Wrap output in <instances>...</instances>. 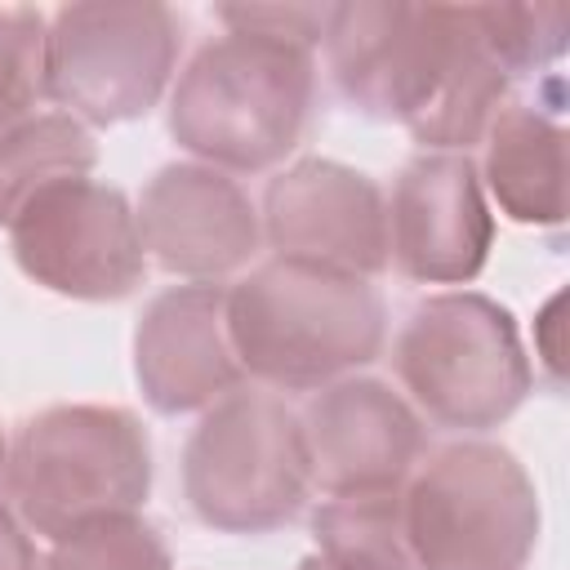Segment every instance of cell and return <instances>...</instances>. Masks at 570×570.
Returning <instances> with one entry per match:
<instances>
[{"label": "cell", "mask_w": 570, "mask_h": 570, "mask_svg": "<svg viewBox=\"0 0 570 570\" xmlns=\"http://www.w3.org/2000/svg\"><path fill=\"white\" fill-rule=\"evenodd\" d=\"M557 312H561V294H557V298H552V303L543 307V316H539V321H543V330H548V347H543V361H548V370H552V374L561 370V352L552 347V330H557Z\"/></svg>", "instance_id": "obj_22"}, {"label": "cell", "mask_w": 570, "mask_h": 570, "mask_svg": "<svg viewBox=\"0 0 570 570\" xmlns=\"http://www.w3.org/2000/svg\"><path fill=\"white\" fill-rule=\"evenodd\" d=\"M485 187L521 227L566 218V129L539 107L512 102L485 129Z\"/></svg>", "instance_id": "obj_15"}, {"label": "cell", "mask_w": 570, "mask_h": 570, "mask_svg": "<svg viewBox=\"0 0 570 570\" xmlns=\"http://www.w3.org/2000/svg\"><path fill=\"white\" fill-rule=\"evenodd\" d=\"M312 539L325 570H419L401 525V490L321 503L312 512Z\"/></svg>", "instance_id": "obj_17"}, {"label": "cell", "mask_w": 570, "mask_h": 570, "mask_svg": "<svg viewBox=\"0 0 570 570\" xmlns=\"http://www.w3.org/2000/svg\"><path fill=\"white\" fill-rule=\"evenodd\" d=\"M312 481L338 494H387L423 459L419 414L379 379H338L303 410Z\"/></svg>", "instance_id": "obj_12"}, {"label": "cell", "mask_w": 570, "mask_h": 570, "mask_svg": "<svg viewBox=\"0 0 570 570\" xmlns=\"http://www.w3.org/2000/svg\"><path fill=\"white\" fill-rule=\"evenodd\" d=\"M325 58L338 94L374 120H401L428 151H468L503 107L508 71L476 4H330Z\"/></svg>", "instance_id": "obj_1"}, {"label": "cell", "mask_w": 570, "mask_h": 570, "mask_svg": "<svg viewBox=\"0 0 570 570\" xmlns=\"http://www.w3.org/2000/svg\"><path fill=\"white\" fill-rule=\"evenodd\" d=\"M312 459L298 414L272 392H227L183 445V494L200 525L267 534L298 517Z\"/></svg>", "instance_id": "obj_5"}, {"label": "cell", "mask_w": 570, "mask_h": 570, "mask_svg": "<svg viewBox=\"0 0 570 570\" xmlns=\"http://www.w3.org/2000/svg\"><path fill=\"white\" fill-rule=\"evenodd\" d=\"M142 249L174 276L218 281L258 254L263 227L236 178L178 160L151 174L134 209Z\"/></svg>", "instance_id": "obj_13"}, {"label": "cell", "mask_w": 570, "mask_h": 570, "mask_svg": "<svg viewBox=\"0 0 570 570\" xmlns=\"http://www.w3.org/2000/svg\"><path fill=\"white\" fill-rule=\"evenodd\" d=\"M13 263L49 294L111 303L142 285L147 249L120 187L62 178L36 191L9 223Z\"/></svg>", "instance_id": "obj_9"}, {"label": "cell", "mask_w": 570, "mask_h": 570, "mask_svg": "<svg viewBox=\"0 0 570 570\" xmlns=\"http://www.w3.org/2000/svg\"><path fill=\"white\" fill-rule=\"evenodd\" d=\"M4 468H9V445H4V432H0V476H4Z\"/></svg>", "instance_id": "obj_24"}, {"label": "cell", "mask_w": 570, "mask_h": 570, "mask_svg": "<svg viewBox=\"0 0 570 570\" xmlns=\"http://www.w3.org/2000/svg\"><path fill=\"white\" fill-rule=\"evenodd\" d=\"M494 245V214L468 151L414 156L387 205V258L423 285H468Z\"/></svg>", "instance_id": "obj_11"}, {"label": "cell", "mask_w": 570, "mask_h": 570, "mask_svg": "<svg viewBox=\"0 0 570 570\" xmlns=\"http://www.w3.org/2000/svg\"><path fill=\"white\" fill-rule=\"evenodd\" d=\"M94 165H98V142L67 111L22 116L4 125L0 129V227H9L36 191L62 178H89Z\"/></svg>", "instance_id": "obj_16"}, {"label": "cell", "mask_w": 570, "mask_h": 570, "mask_svg": "<svg viewBox=\"0 0 570 570\" xmlns=\"http://www.w3.org/2000/svg\"><path fill=\"white\" fill-rule=\"evenodd\" d=\"M134 379L151 410H209L240 383L227 343V289L191 281L156 294L134 330Z\"/></svg>", "instance_id": "obj_14"}, {"label": "cell", "mask_w": 570, "mask_h": 570, "mask_svg": "<svg viewBox=\"0 0 570 570\" xmlns=\"http://www.w3.org/2000/svg\"><path fill=\"white\" fill-rule=\"evenodd\" d=\"M312 94L316 67L307 45L227 27L183 67L169 94V134L209 169L258 174L298 147Z\"/></svg>", "instance_id": "obj_2"}, {"label": "cell", "mask_w": 570, "mask_h": 570, "mask_svg": "<svg viewBox=\"0 0 570 570\" xmlns=\"http://www.w3.org/2000/svg\"><path fill=\"white\" fill-rule=\"evenodd\" d=\"M4 481L18 521L58 543L147 503L151 441L125 405H49L18 428Z\"/></svg>", "instance_id": "obj_4"}, {"label": "cell", "mask_w": 570, "mask_h": 570, "mask_svg": "<svg viewBox=\"0 0 570 570\" xmlns=\"http://www.w3.org/2000/svg\"><path fill=\"white\" fill-rule=\"evenodd\" d=\"M387 334V307L361 276L272 258L227 289V343L240 374L285 392H312L370 365Z\"/></svg>", "instance_id": "obj_3"}, {"label": "cell", "mask_w": 570, "mask_h": 570, "mask_svg": "<svg viewBox=\"0 0 570 570\" xmlns=\"http://www.w3.org/2000/svg\"><path fill=\"white\" fill-rule=\"evenodd\" d=\"M476 22L508 76L557 62L570 36V13L561 4H476Z\"/></svg>", "instance_id": "obj_19"}, {"label": "cell", "mask_w": 570, "mask_h": 570, "mask_svg": "<svg viewBox=\"0 0 570 570\" xmlns=\"http://www.w3.org/2000/svg\"><path fill=\"white\" fill-rule=\"evenodd\" d=\"M49 22L31 4H0V129L22 120L45 94Z\"/></svg>", "instance_id": "obj_20"}, {"label": "cell", "mask_w": 570, "mask_h": 570, "mask_svg": "<svg viewBox=\"0 0 570 570\" xmlns=\"http://www.w3.org/2000/svg\"><path fill=\"white\" fill-rule=\"evenodd\" d=\"M0 570H40L27 525L0 503Z\"/></svg>", "instance_id": "obj_21"}, {"label": "cell", "mask_w": 570, "mask_h": 570, "mask_svg": "<svg viewBox=\"0 0 570 570\" xmlns=\"http://www.w3.org/2000/svg\"><path fill=\"white\" fill-rule=\"evenodd\" d=\"M40 570H174V561L156 525L138 512H120L58 539Z\"/></svg>", "instance_id": "obj_18"}, {"label": "cell", "mask_w": 570, "mask_h": 570, "mask_svg": "<svg viewBox=\"0 0 570 570\" xmlns=\"http://www.w3.org/2000/svg\"><path fill=\"white\" fill-rule=\"evenodd\" d=\"M263 236L272 258L370 281L387 267V200L352 165L307 156L263 191Z\"/></svg>", "instance_id": "obj_10"}, {"label": "cell", "mask_w": 570, "mask_h": 570, "mask_svg": "<svg viewBox=\"0 0 570 570\" xmlns=\"http://www.w3.org/2000/svg\"><path fill=\"white\" fill-rule=\"evenodd\" d=\"M178 18L156 0H80L49 18L45 98L80 125L147 116L178 62Z\"/></svg>", "instance_id": "obj_8"}, {"label": "cell", "mask_w": 570, "mask_h": 570, "mask_svg": "<svg viewBox=\"0 0 570 570\" xmlns=\"http://www.w3.org/2000/svg\"><path fill=\"white\" fill-rule=\"evenodd\" d=\"M294 570H325V566H321V561H316V552H312V557H303Z\"/></svg>", "instance_id": "obj_23"}, {"label": "cell", "mask_w": 570, "mask_h": 570, "mask_svg": "<svg viewBox=\"0 0 570 570\" xmlns=\"http://www.w3.org/2000/svg\"><path fill=\"white\" fill-rule=\"evenodd\" d=\"M539 494L512 450L454 441L401 494L419 570H521L539 543Z\"/></svg>", "instance_id": "obj_7"}, {"label": "cell", "mask_w": 570, "mask_h": 570, "mask_svg": "<svg viewBox=\"0 0 570 570\" xmlns=\"http://www.w3.org/2000/svg\"><path fill=\"white\" fill-rule=\"evenodd\" d=\"M392 361L414 405L432 423L463 432L512 419L534 383L517 316L476 289L423 298L401 325Z\"/></svg>", "instance_id": "obj_6"}]
</instances>
